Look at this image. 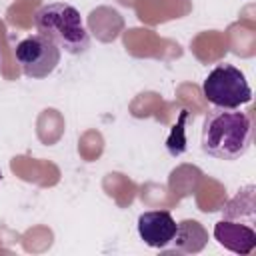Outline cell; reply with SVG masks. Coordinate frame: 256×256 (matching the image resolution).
I'll return each instance as SVG.
<instances>
[{
  "label": "cell",
  "mask_w": 256,
  "mask_h": 256,
  "mask_svg": "<svg viewBox=\"0 0 256 256\" xmlns=\"http://www.w3.org/2000/svg\"><path fill=\"white\" fill-rule=\"evenodd\" d=\"M184 120H186V110H182V114H180V120H178V124L174 126V130H172V136L168 138V148L178 140V156L186 150V140H184V134H182V124H184Z\"/></svg>",
  "instance_id": "52a82bcc"
},
{
  "label": "cell",
  "mask_w": 256,
  "mask_h": 256,
  "mask_svg": "<svg viewBox=\"0 0 256 256\" xmlns=\"http://www.w3.org/2000/svg\"><path fill=\"white\" fill-rule=\"evenodd\" d=\"M214 238L220 246L236 252V254H250L256 248V232L250 224H242L236 220L222 218L214 226Z\"/></svg>",
  "instance_id": "8992f818"
},
{
  "label": "cell",
  "mask_w": 256,
  "mask_h": 256,
  "mask_svg": "<svg viewBox=\"0 0 256 256\" xmlns=\"http://www.w3.org/2000/svg\"><path fill=\"white\" fill-rule=\"evenodd\" d=\"M38 34L50 38L60 50L68 54H84L90 46V36L84 28L80 12L66 2H52L42 6L34 16Z\"/></svg>",
  "instance_id": "7a4b0ae2"
},
{
  "label": "cell",
  "mask_w": 256,
  "mask_h": 256,
  "mask_svg": "<svg viewBox=\"0 0 256 256\" xmlns=\"http://www.w3.org/2000/svg\"><path fill=\"white\" fill-rule=\"evenodd\" d=\"M178 224L168 210H150L138 216V234L152 248H166L174 242Z\"/></svg>",
  "instance_id": "5b68a950"
},
{
  "label": "cell",
  "mask_w": 256,
  "mask_h": 256,
  "mask_svg": "<svg viewBox=\"0 0 256 256\" xmlns=\"http://www.w3.org/2000/svg\"><path fill=\"white\" fill-rule=\"evenodd\" d=\"M0 180H2V170H0Z\"/></svg>",
  "instance_id": "ba28073f"
},
{
  "label": "cell",
  "mask_w": 256,
  "mask_h": 256,
  "mask_svg": "<svg viewBox=\"0 0 256 256\" xmlns=\"http://www.w3.org/2000/svg\"><path fill=\"white\" fill-rule=\"evenodd\" d=\"M252 118L238 108H212L202 124V150L218 160H238L252 146Z\"/></svg>",
  "instance_id": "6da1fadb"
},
{
  "label": "cell",
  "mask_w": 256,
  "mask_h": 256,
  "mask_svg": "<svg viewBox=\"0 0 256 256\" xmlns=\"http://www.w3.org/2000/svg\"><path fill=\"white\" fill-rule=\"evenodd\" d=\"M202 92L216 108H240L252 100V90L244 72L232 64L212 68L202 82Z\"/></svg>",
  "instance_id": "3957f363"
},
{
  "label": "cell",
  "mask_w": 256,
  "mask_h": 256,
  "mask_svg": "<svg viewBox=\"0 0 256 256\" xmlns=\"http://www.w3.org/2000/svg\"><path fill=\"white\" fill-rule=\"evenodd\" d=\"M16 60L28 78H46L60 64V48L50 38L32 34L16 44Z\"/></svg>",
  "instance_id": "277c9868"
}]
</instances>
